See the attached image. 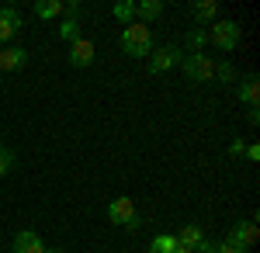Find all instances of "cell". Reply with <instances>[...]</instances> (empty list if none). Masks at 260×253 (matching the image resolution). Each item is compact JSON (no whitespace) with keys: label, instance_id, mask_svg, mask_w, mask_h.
<instances>
[{"label":"cell","instance_id":"6da1fadb","mask_svg":"<svg viewBox=\"0 0 260 253\" xmlns=\"http://www.w3.org/2000/svg\"><path fill=\"white\" fill-rule=\"evenodd\" d=\"M121 49H125V56H132V59L149 56V52L156 49L149 24H142V21H132V24H125V31H121Z\"/></svg>","mask_w":260,"mask_h":253},{"label":"cell","instance_id":"7a4b0ae2","mask_svg":"<svg viewBox=\"0 0 260 253\" xmlns=\"http://www.w3.org/2000/svg\"><path fill=\"white\" fill-rule=\"evenodd\" d=\"M240 39H243L240 21H229V18L215 21V24H212V31H208V42H215L222 52H233V49H240Z\"/></svg>","mask_w":260,"mask_h":253},{"label":"cell","instance_id":"3957f363","mask_svg":"<svg viewBox=\"0 0 260 253\" xmlns=\"http://www.w3.org/2000/svg\"><path fill=\"white\" fill-rule=\"evenodd\" d=\"M180 62H184V77L194 80V83H205V80L215 77V62L208 56H201V52H191V56H184Z\"/></svg>","mask_w":260,"mask_h":253},{"label":"cell","instance_id":"277c9868","mask_svg":"<svg viewBox=\"0 0 260 253\" xmlns=\"http://www.w3.org/2000/svg\"><path fill=\"white\" fill-rule=\"evenodd\" d=\"M108 218L115 222V226H128V229H139V215H136V205H132V198H115L111 205H108Z\"/></svg>","mask_w":260,"mask_h":253},{"label":"cell","instance_id":"5b68a950","mask_svg":"<svg viewBox=\"0 0 260 253\" xmlns=\"http://www.w3.org/2000/svg\"><path fill=\"white\" fill-rule=\"evenodd\" d=\"M184 52H180V45H156L153 52H149V66H153V73H167V70H174Z\"/></svg>","mask_w":260,"mask_h":253},{"label":"cell","instance_id":"8992f818","mask_svg":"<svg viewBox=\"0 0 260 253\" xmlns=\"http://www.w3.org/2000/svg\"><path fill=\"white\" fill-rule=\"evenodd\" d=\"M257 222L253 218H243V222H236L233 229H229V239L225 243H233V246H240V250H250L253 243H257Z\"/></svg>","mask_w":260,"mask_h":253},{"label":"cell","instance_id":"52a82bcc","mask_svg":"<svg viewBox=\"0 0 260 253\" xmlns=\"http://www.w3.org/2000/svg\"><path fill=\"white\" fill-rule=\"evenodd\" d=\"M28 62V52L18 45H0V73H18Z\"/></svg>","mask_w":260,"mask_h":253},{"label":"cell","instance_id":"ba28073f","mask_svg":"<svg viewBox=\"0 0 260 253\" xmlns=\"http://www.w3.org/2000/svg\"><path fill=\"white\" fill-rule=\"evenodd\" d=\"M21 24H24V21H21V14L14 11V7H0V45L18 39Z\"/></svg>","mask_w":260,"mask_h":253},{"label":"cell","instance_id":"9c48e42d","mask_svg":"<svg viewBox=\"0 0 260 253\" xmlns=\"http://www.w3.org/2000/svg\"><path fill=\"white\" fill-rule=\"evenodd\" d=\"M11 250H14V253H45V243H42L39 233L21 229V233L14 236V243H11Z\"/></svg>","mask_w":260,"mask_h":253},{"label":"cell","instance_id":"30bf717a","mask_svg":"<svg viewBox=\"0 0 260 253\" xmlns=\"http://www.w3.org/2000/svg\"><path fill=\"white\" fill-rule=\"evenodd\" d=\"M94 62V42L87 39H77L70 45V66H77V70H87Z\"/></svg>","mask_w":260,"mask_h":253},{"label":"cell","instance_id":"8fae6325","mask_svg":"<svg viewBox=\"0 0 260 253\" xmlns=\"http://www.w3.org/2000/svg\"><path fill=\"white\" fill-rule=\"evenodd\" d=\"M240 101H243V104H250V108H257V104H260V80L253 77V73H250V77H243Z\"/></svg>","mask_w":260,"mask_h":253},{"label":"cell","instance_id":"7c38bea8","mask_svg":"<svg viewBox=\"0 0 260 253\" xmlns=\"http://www.w3.org/2000/svg\"><path fill=\"white\" fill-rule=\"evenodd\" d=\"M62 11H66V4H62V0H39V4H35V14H39L42 21L59 18Z\"/></svg>","mask_w":260,"mask_h":253},{"label":"cell","instance_id":"4fadbf2b","mask_svg":"<svg viewBox=\"0 0 260 253\" xmlns=\"http://www.w3.org/2000/svg\"><path fill=\"white\" fill-rule=\"evenodd\" d=\"M136 14L142 18V24H149V21H156L163 14V4L160 0H142V4H136Z\"/></svg>","mask_w":260,"mask_h":253},{"label":"cell","instance_id":"5bb4252c","mask_svg":"<svg viewBox=\"0 0 260 253\" xmlns=\"http://www.w3.org/2000/svg\"><path fill=\"white\" fill-rule=\"evenodd\" d=\"M215 14H219V4H215V0H198V4H194V21H198V28L208 24Z\"/></svg>","mask_w":260,"mask_h":253},{"label":"cell","instance_id":"9a60e30c","mask_svg":"<svg viewBox=\"0 0 260 253\" xmlns=\"http://www.w3.org/2000/svg\"><path fill=\"white\" fill-rule=\"evenodd\" d=\"M201 239H205V236H201L198 226H184V229L177 233V246H187V250H194Z\"/></svg>","mask_w":260,"mask_h":253},{"label":"cell","instance_id":"2e32d148","mask_svg":"<svg viewBox=\"0 0 260 253\" xmlns=\"http://www.w3.org/2000/svg\"><path fill=\"white\" fill-rule=\"evenodd\" d=\"M115 18L121 21V24H132V18H136V0H115Z\"/></svg>","mask_w":260,"mask_h":253},{"label":"cell","instance_id":"e0dca14e","mask_svg":"<svg viewBox=\"0 0 260 253\" xmlns=\"http://www.w3.org/2000/svg\"><path fill=\"white\" fill-rule=\"evenodd\" d=\"M174 250H177V236H170V233L156 236V239L149 243V253H174Z\"/></svg>","mask_w":260,"mask_h":253},{"label":"cell","instance_id":"ac0fdd59","mask_svg":"<svg viewBox=\"0 0 260 253\" xmlns=\"http://www.w3.org/2000/svg\"><path fill=\"white\" fill-rule=\"evenodd\" d=\"M59 39L73 45V42L80 39V21H77V18H66V21L59 24Z\"/></svg>","mask_w":260,"mask_h":253},{"label":"cell","instance_id":"d6986e66","mask_svg":"<svg viewBox=\"0 0 260 253\" xmlns=\"http://www.w3.org/2000/svg\"><path fill=\"white\" fill-rule=\"evenodd\" d=\"M184 45H187L191 52H198L201 45H208V31H205V28H194V31H187V39H184Z\"/></svg>","mask_w":260,"mask_h":253},{"label":"cell","instance_id":"ffe728a7","mask_svg":"<svg viewBox=\"0 0 260 253\" xmlns=\"http://www.w3.org/2000/svg\"><path fill=\"white\" fill-rule=\"evenodd\" d=\"M215 80L233 83V80H236V66H233V62H215Z\"/></svg>","mask_w":260,"mask_h":253},{"label":"cell","instance_id":"44dd1931","mask_svg":"<svg viewBox=\"0 0 260 253\" xmlns=\"http://www.w3.org/2000/svg\"><path fill=\"white\" fill-rule=\"evenodd\" d=\"M11 163H14V153H11L7 146H0V177H7V170H11Z\"/></svg>","mask_w":260,"mask_h":253},{"label":"cell","instance_id":"7402d4cb","mask_svg":"<svg viewBox=\"0 0 260 253\" xmlns=\"http://www.w3.org/2000/svg\"><path fill=\"white\" fill-rule=\"evenodd\" d=\"M243 156H246L250 163H257V160H260V146H257V142H250V146L243 149Z\"/></svg>","mask_w":260,"mask_h":253},{"label":"cell","instance_id":"603a6c76","mask_svg":"<svg viewBox=\"0 0 260 253\" xmlns=\"http://www.w3.org/2000/svg\"><path fill=\"white\" fill-rule=\"evenodd\" d=\"M215 253H246V250H240V246H233V243H215Z\"/></svg>","mask_w":260,"mask_h":253},{"label":"cell","instance_id":"cb8c5ba5","mask_svg":"<svg viewBox=\"0 0 260 253\" xmlns=\"http://www.w3.org/2000/svg\"><path fill=\"white\" fill-rule=\"evenodd\" d=\"M243 149H246V142H243V139H233V146H229V153H233V156H243Z\"/></svg>","mask_w":260,"mask_h":253},{"label":"cell","instance_id":"d4e9b609","mask_svg":"<svg viewBox=\"0 0 260 253\" xmlns=\"http://www.w3.org/2000/svg\"><path fill=\"white\" fill-rule=\"evenodd\" d=\"M194 253H215V243H208V239H201L198 246H194Z\"/></svg>","mask_w":260,"mask_h":253},{"label":"cell","instance_id":"484cf974","mask_svg":"<svg viewBox=\"0 0 260 253\" xmlns=\"http://www.w3.org/2000/svg\"><path fill=\"white\" fill-rule=\"evenodd\" d=\"M174 253H194V250H187V246H177V250H174Z\"/></svg>","mask_w":260,"mask_h":253},{"label":"cell","instance_id":"4316f807","mask_svg":"<svg viewBox=\"0 0 260 253\" xmlns=\"http://www.w3.org/2000/svg\"><path fill=\"white\" fill-rule=\"evenodd\" d=\"M45 253H66V250H45Z\"/></svg>","mask_w":260,"mask_h":253},{"label":"cell","instance_id":"83f0119b","mask_svg":"<svg viewBox=\"0 0 260 253\" xmlns=\"http://www.w3.org/2000/svg\"><path fill=\"white\" fill-rule=\"evenodd\" d=\"M0 83H4V73H0Z\"/></svg>","mask_w":260,"mask_h":253}]
</instances>
